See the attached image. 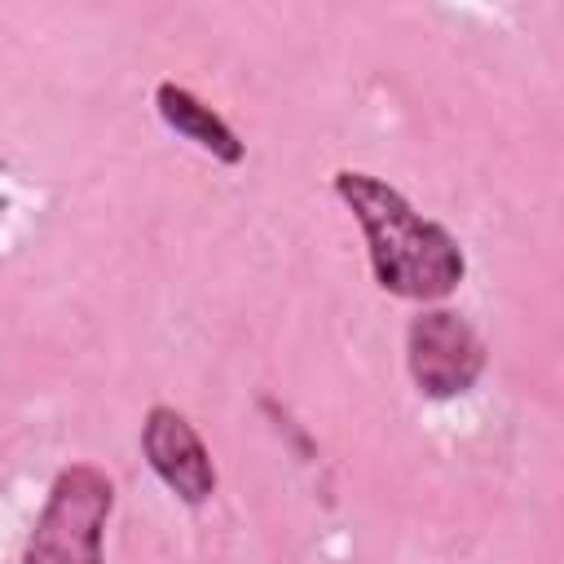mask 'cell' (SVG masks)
I'll list each match as a JSON object with an SVG mask.
<instances>
[{"mask_svg": "<svg viewBox=\"0 0 564 564\" xmlns=\"http://www.w3.org/2000/svg\"><path fill=\"white\" fill-rule=\"evenodd\" d=\"M154 110H159V119H163L176 137H185L194 150L212 154L216 163L238 167V163L247 159V145H242V137L229 128V119L216 115V110H212L198 93H189L185 84L163 79V84L154 88Z\"/></svg>", "mask_w": 564, "mask_h": 564, "instance_id": "5b68a950", "label": "cell"}, {"mask_svg": "<svg viewBox=\"0 0 564 564\" xmlns=\"http://www.w3.org/2000/svg\"><path fill=\"white\" fill-rule=\"evenodd\" d=\"M141 454L150 471L185 502L203 507L216 494V463L194 432V423L176 405H150L141 419Z\"/></svg>", "mask_w": 564, "mask_h": 564, "instance_id": "277c9868", "label": "cell"}, {"mask_svg": "<svg viewBox=\"0 0 564 564\" xmlns=\"http://www.w3.org/2000/svg\"><path fill=\"white\" fill-rule=\"evenodd\" d=\"M405 366L423 397L449 401V397H463L467 388H476V379L485 370V339L476 335V326L463 313L432 304V308L414 313L405 326Z\"/></svg>", "mask_w": 564, "mask_h": 564, "instance_id": "3957f363", "label": "cell"}, {"mask_svg": "<svg viewBox=\"0 0 564 564\" xmlns=\"http://www.w3.org/2000/svg\"><path fill=\"white\" fill-rule=\"evenodd\" d=\"M115 480L97 463H70L53 476L44 507L22 546V564H101Z\"/></svg>", "mask_w": 564, "mask_h": 564, "instance_id": "7a4b0ae2", "label": "cell"}, {"mask_svg": "<svg viewBox=\"0 0 564 564\" xmlns=\"http://www.w3.org/2000/svg\"><path fill=\"white\" fill-rule=\"evenodd\" d=\"M330 189L361 225L370 273L388 295L432 304L458 291V282L467 278L458 238L441 220L423 216L397 185L361 167H339L330 176Z\"/></svg>", "mask_w": 564, "mask_h": 564, "instance_id": "6da1fadb", "label": "cell"}]
</instances>
